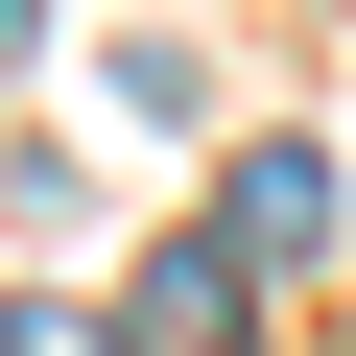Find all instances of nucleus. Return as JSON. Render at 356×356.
<instances>
[{"mask_svg":"<svg viewBox=\"0 0 356 356\" xmlns=\"http://www.w3.org/2000/svg\"><path fill=\"white\" fill-rule=\"evenodd\" d=\"M332 214H356V166H332V143H238V191H214V261H238V285H285Z\"/></svg>","mask_w":356,"mask_h":356,"instance_id":"f257e3e1","label":"nucleus"},{"mask_svg":"<svg viewBox=\"0 0 356 356\" xmlns=\"http://www.w3.org/2000/svg\"><path fill=\"white\" fill-rule=\"evenodd\" d=\"M238 309H261L238 261H166V285H143V332H166V356H238Z\"/></svg>","mask_w":356,"mask_h":356,"instance_id":"f03ea898","label":"nucleus"},{"mask_svg":"<svg viewBox=\"0 0 356 356\" xmlns=\"http://www.w3.org/2000/svg\"><path fill=\"white\" fill-rule=\"evenodd\" d=\"M0 356H119V332H95V309H48V285H24V309H0Z\"/></svg>","mask_w":356,"mask_h":356,"instance_id":"7ed1b4c3","label":"nucleus"},{"mask_svg":"<svg viewBox=\"0 0 356 356\" xmlns=\"http://www.w3.org/2000/svg\"><path fill=\"white\" fill-rule=\"evenodd\" d=\"M24 48H48V0H0V72H24Z\"/></svg>","mask_w":356,"mask_h":356,"instance_id":"20e7f679","label":"nucleus"}]
</instances>
